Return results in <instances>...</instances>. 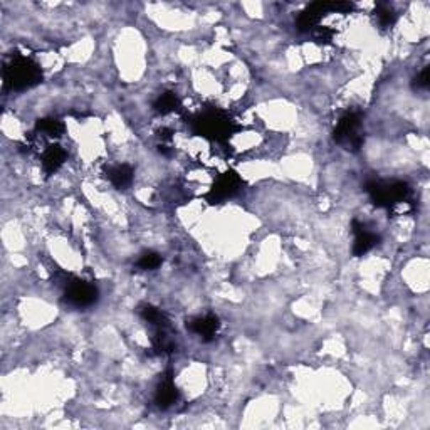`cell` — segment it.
Segmentation results:
<instances>
[{"instance_id": "cell-5", "label": "cell", "mask_w": 430, "mask_h": 430, "mask_svg": "<svg viewBox=\"0 0 430 430\" xmlns=\"http://www.w3.org/2000/svg\"><path fill=\"white\" fill-rule=\"evenodd\" d=\"M64 296L66 301L76 308H89L98 301V288L91 282L72 277L66 282Z\"/></svg>"}, {"instance_id": "cell-9", "label": "cell", "mask_w": 430, "mask_h": 430, "mask_svg": "<svg viewBox=\"0 0 430 430\" xmlns=\"http://www.w3.org/2000/svg\"><path fill=\"white\" fill-rule=\"evenodd\" d=\"M178 400V390L177 387H175L174 382V376L169 371L165 376L162 378V382L158 383L157 392H155V402L160 408H163V410H167V408H170L171 405L177 404Z\"/></svg>"}, {"instance_id": "cell-10", "label": "cell", "mask_w": 430, "mask_h": 430, "mask_svg": "<svg viewBox=\"0 0 430 430\" xmlns=\"http://www.w3.org/2000/svg\"><path fill=\"white\" fill-rule=\"evenodd\" d=\"M66 160H68V153H66V150L59 145H49L47 148L43 151V155H40L43 169L47 175L56 174V171L64 165Z\"/></svg>"}, {"instance_id": "cell-7", "label": "cell", "mask_w": 430, "mask_h": 430, "mask_svg": "<svg viewBox=\"0 0 430 430\" xmlns=\"http://www.w3.org/2000/svg\"><path fill=\"white\" fill-rule=\"evenodd\" d=\"M353 234H355L353 240L355 256H365V254L370 252L380 240L378 236H376L374 231H370L365 224L358 222V220H355L353 222Z\"/></svg>"}, {"instance_id": "cell-8", "label": "cell", "mask_w": 430, "mask_h": 430, "mask_svg": "<svg viewBox=\"0 0 430 430\" xmlns=\"http://www.w3.org/2000/svg\"><path fill=\"white\" fill-rule=\"evenodd\" d=\"M192 333L200 337L204 341H210L215 338L217 331L220 328V321L215 314H206V316H197L187 325Z\"/></svg>"}, {"instance_id": "cell-6", "label": "cell", "mask_w": 430, "mask_h": 430, "mask_svg": "<svg viewBox=\"0 0 430 430\" xmlns=\"http://www.w3.org/2000/svg\"><path fill=\"white\" fill-rule=\"evenodd\" d=\"M243 178H240L236 171H225V174H222L215 180V183L212 185L210 190H208L207 200L210 204L225 202L227 199H232V197L239 194V192L243 190Z\"/></svg>"}, {"instance_id": "cell-13", "label": "cell", "mask_w": 430, "mask_h": 430, "mask_svg": "<svg viewBox=\"0 0 430 430\" xmlns=\"http://www.w3.org/2000/svg\"><path fill=\"white\" fill-rule=\"evenodd\" d=\"M38 133L43 137H51V138H59L64 133V123L59 121L57 118H44L38 123L36 126Z\"/></svg>"}, {"instance_id": "cell-1", "label": "cell", "mask_w": 430, "mask_h": 430, "mask_svg": "<svg viewBox=\"0 0 430 430\" xmlns=\"http://www.w3.org/2000/svg\"><path fill=\"white\" fill-rule=\"evenodd\" d=\"M367 192L371 202L376 207L387 208V210H397L404 206H410L412 188L405 182H370L367 185Z\"/></svg>"}, {"instance_id": "cell-12", "label": "cell", "mask_w": 430, "mask_h": 430, "mask_svg": "<svg viewBox=\"0 0 430 430\" xmlns=\"http://www.w3.org/2000/svg\"><path fill=\"white\" fill-rule=\"evenodd\" d=\"M153 108H155V112L160 113V114L174 113V112H177V109L180 108V100H178V96L175 93L167 91V93L160 94V96L157 98V101H155Z\"/></svg>"}, {"instance_id": "cell-2", "label": "cell", "mask_w": 430, "mask_h": 430, "mask_svg": "<svg viewBox=\"0 0 430 430\" xmlns=\"http://www.w3.org/2000/svg\"><path fill=\"white\" fill-rule=\"evenodd\" d=\"M194 131L200 137L215 143H225L237 131L236 123L229 118V114L219 109H210L195 118L192 121Z\"/></svg>"}, {"instance_id": "cell-3", "label": "cell", "mask_w": 430, "mask_h": 430, "mask_svg": "<svg viewBox=\"0 0 430 430\" xmlns=\"http://www.w3.org/2000/svg\"><path fill=\"white\" fill-rule=\"evenodd\" d=\"M43 81L40 66L26 56H15L3 69V83L14 91L34 88Z\"/></svg>"}, {"instance_id": "cell-17", "label": "cell", "mask_w": 430, "mask_h": 430, "mask_svg": "<svg viewBox=\"0 0 430 430\" xmlns=\"http://www.w3.org/2000/svg\"><path fill=\"white\" fill-rule=\"evenodd\" d=\"M429 68H424L422 69V72L419 76H417V88L420 89H427L429 88Z\"/></svg>"}, {"instance_id": "cell-15", "label": "cell", "mask_w": 430, "mask_h": 430, "mask_svg": "<svg viewBox=\"0 0 430 430\" xmlns=\"http://www.w3.org/2000/svg\"><path fill=\"white\" fill-rule=\"evenodd\" d=\"M162 256L157 252H145L143 256L138 259V268L141 269V271H155V269H158L160 266H162Z\"/></svg>"}, {"instance_id": "cell-14", "label": "cell", "mask_w": 430, "mask_h": 430, "mask_svg": "<svg viewBox=\"0 0 430 430\" xmlns=\"http://www.w3.org/2000/svg\"><path fill=\"white\" fill-rule=\"evenodd\" d=\"M140 313H141V318L145 319L146 323H150L151 326H155V328L169 326V321H167L165 314H163L158 308H153V306H143Z\"/></svg>"}, {"instance_id": "cell-4", "label": "cell", "mask_w": 430, "mask_h": 430, "mask_svg": "<svg viewBox=\"0 0 430 430\" xmlns=\"http://www.w3.org/2000/svg\"><path fill=\"white\" fill-rule=\"evenodd\" d=\"M333 138L338 145L346 146L348 150H358L363 143L362 137V114L358 112H348L339 118Z\"/></svg>"}, {"instance_id": "cell-11", "label": "cell", "mask_w": 430, "mask_h": 430, "mask_svg": "<svg viewBox=\"0 0 430 430\" xmlns=\"http://www.w3.org/2000/svg\"><path fill=\"white\" fill-rule=\"evenodd\" d=\"M108 178L113 187L120 188V190H125V188H128L131 183H133L135 171L130 165L123 163V165H116L108 170Z\"/></svg>"}, {"instance_id": "cell-16", "label": "cell", "mask_w": 430, "mask_h": 430, "mask_svg": "<svg viewBox=\"0 0 430 430\" xmlns=\"http://www.w3.org/2000/svg\"><path fill=\"white\" fill-rule=\"evenodd\" d=\"M375 19H376V22H378V26L385 29V27H390L395 24L397 14L388 6H378L375 10Z\"/></svg>"}]
</instances>
